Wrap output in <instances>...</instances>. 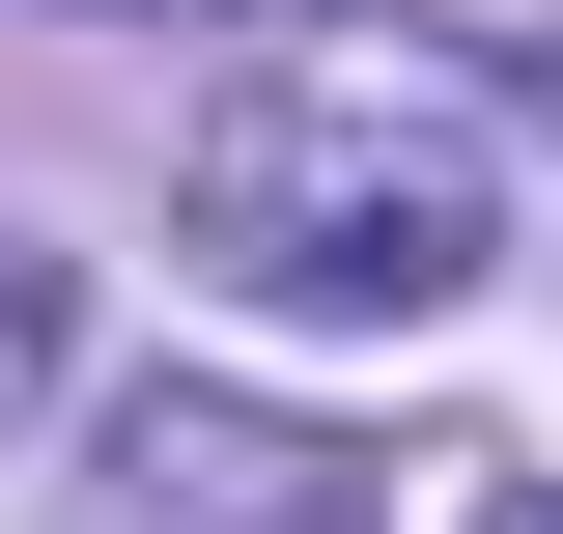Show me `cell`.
I'll return each instance as SVG.
<instances>
[{"label": "cell", "mask_w": 563, "mask_h": 534, "mask_svg": "<svg viewBox=\"0 0 563 534\" xmlns=\"http://www.w3.org/2000/svg\"><path fill=\"white\" fill-rule=\"evenodd\" d=\"M225 310H310V337H422L507 281V85L395 57V29H282V57L198 85V169H169Z\"/></svg>", "instance_id": "1"}, {"label": "cell", "mask_w": 563, "mask_h": 534, "mask_svg": "<svg viewBox=\"0 0 563 534\" xmlns=\"http://www.w3.org/2000/svg\"><path fill=\"white\" fill-rule=\"evenodd\" d=\"M29 366H57V281H29V254H0V422H29Z\"/></svg>", "instance_id": "2"}, {"label": "cell", "mask_w": 563, "mask_h": 534, "mask_svg": "<svg viewBox=\"0 0 563 534\" xmlns=\"http://www.w3.org/2000/svg\"><path fill=\"white\" fill-rule=\"evenodd\" d=\"M536 534H563V507H536Z\"/></svg>", "instance_id": "3"}]
</instances>
